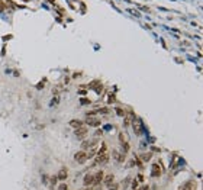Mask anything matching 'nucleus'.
<instances>
[{"label":"nucleus","instance_id":"25","mask_svg":"<svg viewBox=\"0 0 203 190\" xmlns=\"http://www.w3.org/2000/svg\"><path fill=\"white\" fill-rule=\"evenodd\" d=\"M84 190H93V189H91V187H86Z\"/></svg>","mask_w":203,"mask_h":190},{"label":"nucleus","instance_id":"19","mask_svg":"<svg viewBox=\"0 0 203 190\" xmlns=\"http://www.w3.org/2000/svg\"><path fill=\"white\" fill-rule=\"evenodd\" d=\"M129 181H131V177H126V178H125V181L122 183V187H125V189H126V187H128V184H129Z\"/></svg>","mask_w":203,"mask_h":190},{"label":"nucleus","instance_id":"13","mask_svg":"<svg viewBox=\"0 0 203 190\" xmlns=\"http://www.w3.org/2000/svg\"><path fill=\"white\" fill-rule=\"evenodd\" d=\"M151 157H152V154H151V152H144V154L141 155V158H139V160H142V161H145V163H147V161H150V160H151Z\"/></svg>","mask_w":203,"mask_h":190},{"label":"nucleus","instance_id":"3","mask_svg":"<svg viewBox=\"0 0 203 190\" xmlns=\"http://www.w3.org/2000/svg\"><path fill=\"white\" fill-rule=\"evenodd\" d=\"M74 161L78 163V164H84V163L87 161V152L83 151V150L77 151V152L74 154Z\"/></svg>","mask_w":203,"mask_h":190},{"label":"nucleus","instance_id":"8","mask_svg":"<svg viewBox=\"0 0 203 190\" xmlns=\"http://www.w3.org/2000/svg\"><path fill=\"white\" fill-rule=\"evenodd\" d=\"M161 167H160V164H152V167H151V176L152 177H155V178H158L160 176H161Z\"/></svg>","mask_w":203,"mask_h":190},{"label":"nucleus","instance_id":"15","mask_svg":"<svg viewBox=\"0 0 203 190\" xmlns=\"http://www.w3.org/2000/svg\"><path fill=\"white\" fill-rule=\"evenodd\" d=\"M58 190H68V184L65 181H62L60 186H58Z\"/></svg>","mask_w":203,"mask_h":190},{"label":"nucleus","instance_id":"18","mask_svg":"<svg viewBox=\"0 0 203 190\" xmlns=\"http://www.w3.org/2000/svg\"><path fill=\"white\" fill-rule=\"evenodd\" d=\"M97 113H103V115H106V113H109V109H108V108H102V109L97 110Z\"/></svg>","mask_w":203,"mask_h":190},{"label":"nucleus","instance_id":"6","mask_svg":"<svg viewBox=\"0 0 203 190\" xmlns=\"http://www.w3.org/2000/svg\"><path fill=\"white\" fill-rule=\"evenodd\" d=\"M103 177H105V171L103 170H99L96 174H93V186H99L100 183H102V180H103Z\"/></svg>","mask_w":203,"mask_h":190},{"label":"nucleus","instance_id":"7","mask_svg":"<svg viewBox=\"0 0 203 190\" xmlns=\"http://www.w3.org/2000/svg\"><path fill=\"white\" fill-rule=\"evenodd\" d=\"M68 178V170L65 168V167H62V168H60V171H58V174H57V180H61V181H65Z\"/></svg>","mask_w":203,"mask_h":190},{"label":"nucleus","instance_id":"17","mask_svg":"<svg viewBox=\"0 0 203 190\" xmlns=\"http://www.w3.org/2000/svg\"><path fill=\"white\" fill-rule=\"evenodd\" d=\"M115 110H116V113H118L119 116H125V113H126V112H125L123 109H121V108H116Z\"/></svg>","mask_w":203,"mask_h":190},{"label":"nucleus","instance_id":"12","mask_svg":"<svg viewBox=\"0 0 203 190\" xmlns=\"http://www.w3.org/2000/svg\"><path fill=\"white\" fill-rule=\"evenodd\" d=\"M96 152H97V147L94 145V147H91V148H90V151L87 152V160H91V158H94Z\"/></svg>","mask_w":203,"mask_h":190},{"label":"nucleus","instance_id":"24","mask_svg":"<svg viewBox=\"0 0 203 190\" xmlns=\"http://www.w3.org/2000/svg\"><path fill=\"white\" fill-rule=\"evenodd\" d=\"M102 134H103V132H102L100 129H97V131H96V136H97V138H99V136H100Z\"/></svg>","mask_w":203,"mask_h":190},{"label":"nucleus","instance_id":"22","mask_svg":"<svg viewBox=\"0 0 203 190\" xmlns=\"http://www.w3.org/2000/svg\"><path fill=\"white\" fill-rule=\"evenodd\" d=\"M51 184H52V186L57 184V176H52V177H51Z\"/></svg>","mask_w":203,"mask_h":190},{"label":"nucleus","instance_id":"16","mask_svg":"<svg viewBox=\"0 0 203 190\" xmlns=\"http://www.w3.org/2000/svg\"><path fill=\"white\" fill-rule=\"evenodd\" d=\"M136 180L139 181V184H141V183H144V181H145V177H144V174H142V173H139V174L136 176Z\"/></svg>","mask_w":203,"mask_h":190},{"label":"nucleus","instance_id":"1","mask_svg":"<svg viewBox=\"0 0 203 190\" xmlns=\"http://www.w3.org/2000/svg\"><path fill=\"white\" fill-rule=\"evenodd\" d=\"M109 147L106 142H102V147L97 150L96 155H94V163L93 165H103L109 161Z\"/></svg>","mask_w":203,"mask_h":190},{"label":"nucleus","instance_id":"26","mask_svg":"<svg viewBox=\"0 0 203 190\" xmlns=\"http://www.w3.org/2000/svg\"><path fill=\"white\" fill-rule=\"evenodd\" d=\"M151 190H157V187H155V186H154V187H152V189H151Z\"/></svg>","mask_w":203,"mask_h":190},{"label":"nucleus","instance_id":"23","mask_svg":"<svg viewBox=\"0 0 203 190\" xmlns=\"http://www.w3.org/2000/svg\"><path fill=\"white\" fill-rule=\"evenodd\" d=\"M139 190H150V186H147V184H144V186H142V187H141Z\"/></svg>","mask_w":203,"mask_h":190},{"label":"nucleus","instance_id":"2","mask_svg":"<svg viewBox=\"0 0 203 190\" xmlns=\"http://www.w3.org/2000/svg\"><path fill=\"white\" fill-rule=\"evenodd\" d=\"M74 135H75L78 139H84V138L88 135V128H87L86 125H83V126L74 129Z\"/></svg>","mask_w":203,"mask_h":190},{"label":"nucleus","instance_id":"14","mask_svg":"<svg viewBox=\"0 0 203 190\" xmlns=\"http://www.w3.org/2000/svg\"><path fill=\"white\" fill-rule=\"evenodd\" d=\"M131 189L132 190H136V189H139V181L135 178V180H132V184H131Z\"/></svg>","mask_w":203,"mask_h":190},{"label":"nucleus","instance_id":"5","mask_svg":"<svg viewBox=\"0 0 203 190\" xmlns=\"http://www.w3.org/2000/svg\"><path fill=\"white\" fill-rule=\"evenodd\" d=\"M86 123H87L88 126L99 128V126L102 125V121H100L99 118H94V116H87V121H86Z\"/></svg>","mask_w":203,"mask_h":190},{"label":"nucleus","instance_id":"11","mask_svg":"<svg viewBox=\"0 0 203 190\" xmlns=\"http://www.w3.org/2000/svg\"><path fill=\"white\" fill-rule=\"evenodd\" d=\"M83 125H84V122H83V121H78V119H73V121L70 122V126L74 128V129H77V128H80V126H83Z\"/></svg>","mask_w":203,"mask_h":190},{"label":"nucleus","instance_id":"21","mask_svg":"<svg viewBox=\"0 0 203 190\" xmlns=\"http://www.w3.org/2000/svg\"><path fill=\"white\" fill-rule=\"evenodd\" d=\"M119 141H121V144H123V142H126V141H125V138H123V134H122V132L119 134Z\"/></svg>","mask_w":203,"mask_h":190},{"label":"nucleus","instance_id":"4","mask_svg":"<svg viewBox=\"0 0 203 190\" xmlns=\"http://www.w3.org/2000/svg\"><path fill=\"white\" fill-rule=\"evenodd\" d=\"M196 189H197V181L196 180H187L180 186L178 190H196Z\"/></svg>","mask_w":203,"mask_h":190},{"label":"nucleus","instance_id":"10","mask_svg":"<svg viewBox=\"0 0 203 190\" xmlns=\"http://www.w3.org/2000/svg\"><path fill=\"white\" fill-rule=\"evenodd\" d=\"M93 174L91 173H87L86 176H84V178H83V184L86 186V187H91L93 186Z\"/></svg>","mask_w":203,"mask_h":190},{"label":"nucleus","instance_id":"20","mask_svg":"<svg viewBox=\"0 0 203 190\" xmlns=\"http://www.w3.org/2000/svg\"><path fill=\"white\" fill-rule=\"evenodd\" d=\"M115 100H116V99H115V94H112V93H110V94H109V100H108V102H109V103H113Z\"/></svg>","mask_w":203,"mask_h":190},{"label":"nucleus","instance_id":"9","mask_svg":"<svg viewBox=\"0 0 203 190\" xmlns=\"http://www.w3.org/2000/svg\"><path fill=\"white\" fill-rule=\"evenodd\" d=\"M115 183V174H108V176H105L103 177V184L106 186V187H110L112 184Z\"/></svg>","mask_w":203,"mask_h":190},{"label":"nucleus","instance_id":"27","mask_svg":"<svg viewBox=\"0 0 203 190\" xmlns=\"http://www.w3.org/2000/svg\"><path fill=\"white\" fill-rule=\"evenodd\" d=\"M136 190H139V189H136Z\"/></svg>","mask_w":203,"mask_h":190}]
</instances>
